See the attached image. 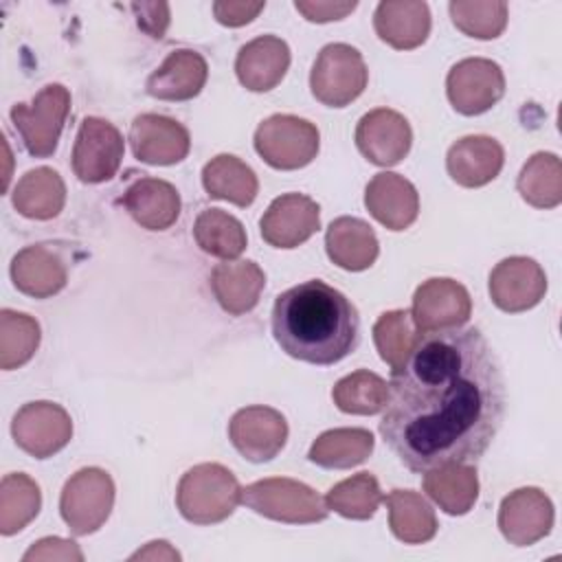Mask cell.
Instances as JSON below:
<instances>
[{
	"label": "cell",
	"mask_w": 562,
	"mask_h": 562,
	"mask_svg": "<svg viewBox=\"0 0 562 562\" xmlns=\"http://www.w3.org/2000/svg\"><path fill=\"white\" fill-rule=\"evenodd\" d=\"M241 501L235 474L220 463H200L187 470L176 490V505L193 525H215L228 518Z\"/></svg>",
	"instance_id": "cell-3"
},
{
	"label": "cell",
	"mask_w": 562,
	"mask_h": 562,
	"mask_svg": "<svg viewBox=\"0 0 562 562\" xmlns=\"http://www.w3.org/2000/svg\"><path fill=\"white\" fill-rule=\"evenodd\" d=\"M114 505V481L101 468H81L75 472L59 496V512L70 533L88 536L110 516Z\"/></svg>",
	"instance_id": "cell-8"
},
{
	"label": "cell",
	"mask_w": 562,
	"mask_h": 562,
	"mask_svg": "<svg viewBox=\"0 0 562 562\" xmlns=\"http://www.w3.org/2000/svg\"><path fill=\"white\" fill-rule=\"evenodd\" d=\"M544 292L547 274L529 257H507L490 272V296L503 312H527L544 299Z\"/></svg>",
	"instance_id": "cell-14"
},
{
	"label": "cell",
	"mask_w": 562,
	"mask_h": 562,
	"mask_svg": "<svg viewBox=\"0 0 562 562\" xmlns=\"http://www.w3.org/2000/svg\"><path fill=\"white\" fill-rule=\"evenodd\" d=\"M24 562H37V560H72V562H81L83 553L77 547V542L66 540V538H42L37 540L24 555Z\"/></svg>",
	"instance_id": "cell-41"
},
{
	"label": "cell",
	"mask_w": 562,
	"mask_h": 562,
	"mask_svg": "<svg viewBox=\"0 0 562 562\" xmlns=\"http://www.w3.org/2000/svg\"><path fill=\"white\" fill-rule=\"evenodd\" d=\"M290 68V48L277 35H259L239 48L235 72L239 83L252 92H268L281 83Z\"/></svg>",
	"instance_id": "cell-20"
},
{
	"label": "cell",
	"mask_w": 562,
	"mask_h": 562,
	"mask_svg": "<svg viewBox=\"0 0 562 562\" xmlns=\"http://www.w3.org/2000/svg\"><path fill=\"white\" fill-rule=\"evenodd\" d=\"M520 198L536 209H553L562 202V162L551 151L533 154L516 180Z\"/></svg>",
	"instance_id": "cell-33"
},
{
	"label": "cell",
	"mask_w": 562,
	"mask_h": 562,
	"mask_svg": "<svg viewBox=\"0 0 562 562\" xmlns=\"http://www.w3.org/2000/svg\"><path fill=\"white\" fill-rule=\"evenodd\" d=\"M123 206L147 231H165L180 215V195L160 178H138L123 193Z\"/></svg>",
	"instance_id": "cell-24"
},
{
	"label": "cell",
	"mask_w": 562,
	"mask_h": 562,
	"mask_svg": "<svg viewBox=\"0 0 562 562\" xmlns=\"http://www.w3.org/2000/svg\"><path fill=\"white\" fill-rule=\"evenodd\" d=\"M446 92L459 114L476 116L501 101L505 94V75L492 59L468 57L450 68Z\"/></svg>",
	"instance_id": "cell-10"
},
{
	"label": "cell",
	"mask_w": 562,
	"mask_h": 562,
	"mask_svg": "<svg viewBox=\"0 0 562 562\" xmlns=\"http://www.w3.org/2000/svg\"><path fill=\"white\" fill-rule=\"evenodd\" d=\"M373 29L397 50L417 48L430 33V9L417 0H384L375 7Z\"/></svg>",
	"instance_id": "cell-23"
},
{
	"label": "cell",
	"mask_w": 562,
	"mask_h": 562,
	"mask_svg": "<svg viewBox=\"0 0 562 562\" xmlns=\"http://www.w3.org/2000/svg\"><path fill=\"white\" fill-rule=\"evenodd\" d=\"M373 443V435L367 428H334L314 439L307 457L321 468L347 470L367 461Z\"/></svg>",
	"instance_id": "cell-32"
},
{
	"label": "cell",
	"mask_w": 562,
	"mask_h": 562,
	"mask_svg": "<svg viewBox=\"0 0 562 562\" xmlns=\"http://www.w3.org/2000/svg\"><path fill=\"white\" fill-rule=\"evenodd\" d=\"M382 501L389 507V525L397 540L422 544L435 538L437 516L422 494L413 490H393Z\"/></svg>",
	"instance_id": "cell-30"
},
{
	"label": "cell",
	"mask_w": 562,
	"mask_h": 562,
	"mask_svg": "<svg viewBox=\"0 0 562 562\" xmlns=\"http://www.w3.org/2000/svg\"><path fill=\"white\" fill-rule=\"evenodd\" d=\"M505 162L503 145L492 136H463L446 154L450 178L468 189L492 182Z\"/></svg>",
	"instance_id": "cell-21"
},
{
	"label": "cell",
	"mask_w": 562,
	"mask_h": 562,
	"mask_svg": "<svg viewBox=\"0 0 562 562\" xmlns=\"http://www.w3.org/2000/svg\"><path fill=\"white\" fill-rule=\"evenodd\" d=\"M66 202L61 176L50 167L26 171L13 191V206L29 220H53Z\"/></svg>",
	"instance_id": "cell-29"
},
{
	"label": "cell",
	"mask_w": 562,
	"mask_h": 562,
	"mask_svg": "<svg viewBox=\"0 0 562 562\" xmlns=\"http://www.w3.org/2000/svg\"><path fill=\"white\" fill-rule=\"evenodd\" d=\"M11 435L26 454L48 459L70 441L72 419L66 408L55 402H29L15 413Z\"/></svg>",
	"instance_id": "cell-11"
},
{
	"label": "cell",
	"mask_w": 562,
	"mask_h": 562,
	"mask_svg": "<svg viewBox=\"0 0 562 562\" xmlns=\"http://www.w3.org/2000/svg\"><path fill=\"white\" fill-rule=\"evenodd\" d=\"M380 435L417 474L446 463H476L505 417V380L476 327L422 334L391 371Z\"/></svg>",
	"instance_id": "cell-1"
},
{
	"label": "cell",
	"mask_w": 562,
	"mask_h": 562,
	"mask_svg": "<svg viewBox=\"0 0 562 562\" xmlns=\"http://www.w3.org/2000/svg\"><path fill=\"white\" fill-rule=\"evenodd\" d=\"M193 237L204 252L224 261H231L246 250V231L241 222L220 209H206L198 215Z\"/></svg>",
	"instance_id": "cell-34"
},
{
	"label": "cell",
	"mask_w": 562,
	"mask_h": 562,
	"mask_svg": "<svg viewBox=\"0 0 562 562\" xmlns=\"http://www.w3.org/2000/svg\"><path fill=\"white\" fill-rule=\"evenodd\" d=\"M70 110V92L61 83L44 86L31 103L11 108L13 127L20 132L24 147L35 158H48L57 149L66 116Z\"/></svg>",
	"instance_id": "cell-5"
},
{
	"label": "cell",
	"mask_w": 562,
	"mask_h": 562,
	"mask_svg": "<svg viewBox=\"0 0 562 562\" xmlns=\"http://www.w3.org/2000/svg\"><path fill=\"white\" fill-rule=\"evenodd\" d=\"M138 26L154 40H160L169 26V4L165 2H134Z\"/></svg>",
	"instance_id": "cell-44"
},
{
	"label": "cell",
	"mask_w": 562,
	"mask_h": 562,
	"mask_svg": "<svg viewBox=\"0 0 562 562\" xmlns=\"http://www.w3.org/2000/svg\"><path fill=\"white\" fill-rule=\"evenodd\" d=\"M325 503L336 514L351 518V520H369L375 509L382 503V492L373 474L358 472L340 483H336L327 496Z\"/></svg>",
	"instance_id": "cell-39"
},
{
	"label": "cell",
	"mask_w": 562,
	"mask_h": 562,
	"mask_svg": "<svg viewBox=\"0 0 562 562\" xmlns=\"http://www.w3.org/2000/svg\"><path fill=\"white\" fill-rule=\"evenodd\" d=\"M413 132L408 121L389 108H378L367 112L356 127V145L360 154L378 165H397L411 149Z\"/></svg>",
	"instance_id": "cell-17"
},
{
	"label": "cell",
	"mask_w": 562,
	"mask_h": 562,
	"mask_svg": "<svg viewBox=\"0 0 562 562\" xmlns=\"http://www.w3.org/2000/svg\"><path fill=\"white\" fill-rule=\"evenodd\" d=\"M472 312V299L468 290L448 277H435L424 281L413 296V321L424 334L457 329Z\"/></svg>",
	"instance_id": "cell-13"
},
{
	"label": "cell",
	"mask_w": 562,
	"mask_h": 562,
	"mask_svg": "<svg viewBox=\"0 0 562 562\" xmlns=\"http://www.w3.org/2000/svg\"><path fill=\"white\" fill-rule=\"evenodd\" d=\"M448 11L452 24L468 37L494 40L507 26V4L501 0H454Z\"/></svg>",
	"instance_id": "cell-40"
},
{
	"label": "cell",
	"mask_w": 562,
	"mask_h": 562,
	"mask_svg": "<svg viewBox=\"0 0 562 562\" xmlns=\"http://www.w3.org/2000/svg\"><path fill=\"white\" fill-rule=\"evenodd\" d=\"M424 492L450 516L468 514L479 498L474 463H446L424 472Z\"/></svg>",
	"instance_id": "cell-28"
},
{
	"label": "cell",
	"mask_w": 562,
	"mask_h": 562,
	"mask_svg": "<svg viewBox=\"0 0 562 562\" xmlns=\"http://www.w3.org/2000/svg\"><path fill=\"white\" fill-rule=\"evenodd\" d=\"M553 527V503L538 487L509 492L498 507V529L507 542L529 547L544 538Z\"/></svg>",
	"instance_id": "cell-15"
},
{
	"label": "cell",
	"mask_w": 562,
	"mask_h": 562,
	"mask_svg": "<svg viewBox=\"0 0 562 562\" xmlns=\"http://www.w3.org/2000/svg\"><path fill=\"white\" fill-rule=\"evenodd\" d=\"M40 325L33 316L2 310L0 312V367L4 371L26 364L40 347Z\"/></svg>",
	"instance_id": "cell-37"
},
{
	"label": "cell",
	"mask_w": 562,
	"mask_h": 562,
	"mask_svg": "<svg viewBox=\"0 0 562 562\" xmlns=\"http://www.w3.org/2000/svg\"><path fill=\"white\" fill-rule=\"evenodd\" d=\"M241 501L257 514L288 522L310 525L327 518V503L310 485L294 479H261L241 490Z\"/></svg>",
	"instance_id": "cell-4"
},
{
	"label": "cell",
	"mask_w": 562,
	"mask_h": 562,
	"mask_svg": "<svg viewBox=\"0 0 562 562\" xmlns=\"http://www.w3.org/2000/svg\"><path fill=\"white\" fill-rule=\"evenodd\" d=\"M266 274L255 261H222L211 272V290L220 307L233 316L250 312L261 296Z\"/></svg>",
	"instance_id": "cell-25"
},
{
	"label": "cell",
	"mask_w": 562,
	"mask_h": 562,
	"mask_svg": "<svg viewBox=\"0 0 562 562\" xmlns=\"http://www.w3.org/2000/svg\"><path fill=\"white\" fill-rule=\"evenodd\" d=\"M417 338L419 334L408 310L384 312L373 323L375 349L380 351V358L391 367V371L400 369L406 362Z\"/></svg>",
	"instance_id": "cell-38"
},
{
	"label": "cell",
	"mask_w": 562,
	"mask_h": 562,
	"mask_svg": "<svg viewBox=\"0 0 562 562\" xmlns=\"http://www.w3.org/2000/svg\"><path fill=\"white\" fill-rule=\"evenodd\" d=\"M321 226L318 204L303 193H283L261 215V237L274 248H296Z\"/></svg>",
	"instance_id": "cell-16"
},
{
	"label": "cell",
	"mask_w": 562,
	"mask_h": 562,
	"mask_svg": "<svg viewBox=\"0 0 562 562\" xmlns=\"http://www.w3.org/2000/svg\"><path fill=\"white\" fill-rule=\"evenodd\" d=\"M123 160V136L105 119L86 116L72 147V171L81 182L99 184L119 171Z\"/></svg>",
	"instance_id": "cell-9"
},
{
	"label": "cell",
	"mask_w": 562,
	"mask_h": 562,
	"mask_svg": "<svg viewBox=\"0 0 562 562\" xmlns=\"http://www.w3.org/2000/svg\"><path fill=\"white\" fill-rule=\"evenodd\" d=\"M321 145L318 127L292 114H272L255 132L257 154L274 169L292 171L310 165Z\"/></svg>",
	"instance_id": "cell-7"
},
{
	"label": "cell",
	"mask_w": 562,
	"mask_h": 562,
	"mask_svg": "<svg viewBox=\"0 0 562 562\" xmlns=\"http://www.w3.org/2000/svg\"><path fill=\"white\" fill-rule=\"evenodd\" d=\"M206 77V59L198 50L178 48L149 75L147 94L162 101H189L200 94Z\"/></svg>",
	"instance_id": "cell-22"
},
{
	"label": "cell",
	"mask_w": 562,
	"mask_h": 562,
	"mask_svg": "<svg viewBox=\"0 0 562 562\" xmlns=\"http://www.w3.org/2000/svg\"><path fill=\"white\" fill-rule=\"evenodd\" d=\"M329 259L351 272L367 270L378 259V237L373 228L358 217H336L325 233Z\"/></svg>",
	"instance_id": "cell-26"
},
{
	"label": "cell",
	"mask_w": 562,
	"mask_h": 562,
	"mask_svg": "<svg viewBox=\"0 0 562 562\" xmlns=\"http://www.w3.org/2000/svg\"><path fill=\"white\" fill-rule=\"evenodd\" d=\"M130 560H180V553L171 549L169 542L156 540V542H149L145 549L136 551Z\"/></svg>",
	"instance_id": "cell-45"
},
{
	"label": "cell",
	"mask_w": 562,
	"mask_h": 562,
	"mask_svg": "<svg viewBox=\"0 0 562 562\" xmlns=\"http://www.w3.org/2000/svg\"><path fill=\"white\" fill-rule=\"evenodd\" d=\"M42 507V492L37 483L22 474H7L0 483V533L13 536L24 529Z\"/></svg>",
	"instance_id": "cell-35"
},
{
	"label": "cell",
	"mask_w": 562,
	"mask_h": 562,
	"mask_svg": "<svg viewBox=\"0 0 562 562\" xmlns=\"http://www.w3.org/2000/svg\"><path fill=\"white\" fill-rule=\"evenodd\" d=\"M358 7V2H331V0H296L294 9L299 13H303L305 20L310 22H334V20H342L347 18L353 9Z\"/></svg>",
	"instance_id": "cell-42"
},
{
	"label": "cell",
	"mask_w": 562,
	"mask_h": 562,
	"mask_svg": "<svg viewBox=\"0 0 562 562\" xmlns=\"http://www.w3.org/2000/svg\"><path fill=\"white\" fill-rule=\"evenodd\" d=\"M364 206L389 231H404L417 220L419 195L404 176L382 171L369 180Z\"/></svg>",
	"instance_id": "cell-19"
},
{
	"label": "cell",
	"mask_w": 562,
	"mask_h": 562,
	"mask_svg": "<svg viewBox=\"0 0 562 562\" xmlns=\"http://www.w3.org/2000/svg\"><path fill=\"white\" fill-rule=\"evenodd\" d=\"M130 145L136 160L145 165H176L191 149L189 132L176 119L162 114H138L130 127Z\"/></svg>",
	"instance_id": "cell-18"
},
{
	"label": "cell",
	"mask_w": 562,
	"mask_h": 562,
	"mask_svg": "<svg viewBox=\"0 0 562 562\" xmlns=\"http://www.w3.org/2000/svg\"><path fill=\"white\" fill-rule=\"evenodd\" d=\"M266 2H248V0H220L213 2L215 20L224 26H244L255 20L263 11Z\"/></svg>",
	"instance_id": "cell-43"
},
{
	"label": "cell",
	"mask_w": 562,
	"mask_h": 562,
	"mask_svg": "<svg viewBox=\"0 0 562 562\" xmlns=\"http://www.w3.org/2000/svg\"><path fill=\"white\" fill-rule=\"evenodd\" d=\"M369 81L367 64L349 44H327L310 72V88L316 101L329 108H345L356 101Z\"/></svg>",
	"instance_id": "cell-6"
},
{
	"label": "cell",
	"mask_w": 562,
	"mask_h": 562,
	"mask_svg": "<svg viewBox=\"0 0 562 562\" xmlns=\"http://www.w3.org/2000/svg\"><path fill=\"white\" fill-rule=\"evenodd\" d=\"M228 439L250 463H266L283 450L288 422L277 408L246 406L231 417Z\"/></svg>",
	"instance_id": "cell-12"
},
{
	"label": "cell",
	"mask_w": 562,
	"mask_h": 562,
	"mask_svg": "<svg viewBox=\"0 0 562 562\" xmlns=\"http://www.w3.org/2000/svg\"><path fill=\"white\" fill-rule=\"evenodd\" d=\"M202 184L211 198L228 200L237 206H250L259 191L255 171L231 154H220L204 165Z\"/></svg>",
	"instance_id": "cell-31"
},
{
	"label": "cell",
	"mask_w": 562,
	"mask_h": 562,
	"mask_svg": "<svg viewBox=\"0 0 562 562\" xmlns=\"http://www.w3.org/2000/svg\"><path fill=\"white\" fill-rule=\"evenodd\" d=\"M272 336L288 356L327 367L358 347L360 318L342 292L321 279H312L277 296Z\"/></svg>",
	"instance_id": "cell-2"
},
{
	"label": "cell",
	"mask_w": 562,
	"mask_h": 562,
	"mask_svg": "<svg viewBox=\"0 0 562 562\" xmlns=\"http://www.w3.org/2000/svg\"><path fill=\"white\" fill-rule=\"evenodd\" d=\"M331 400L342 413L375 415L382 413L389 402V384L378 373L360 369L334 384Z\"/></svg>",
	"instance_id": "cell-36"
},
{
	"label": "cell",
	"mask_w": 562,
	"mask_h": 562,
	"mask_svg": "<svg viewBox=\"0 0 562 562\" xmlns=\"http://www.w3.org/2000/svg\"><path fill=\"white\" fill-rule=\"evenodd\" d=\"M13 285L33 299H48L64 290L68 272L64 261L46 246H29L11 261Z\"/></svg>",
	"instance_id": "cell-27"
}]
</instances>
